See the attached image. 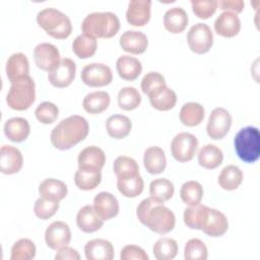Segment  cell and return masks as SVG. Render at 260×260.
<instances>
[{"label": "cell", "instance_id": "cell-10", "mask_svg": "<svg viewBox=\"0 0 260 260\" xmlns=\"http://www.w3.org/2000/svg\"><path fill=\"white\" fill-rule=\"evenodd\" d=\"M80 77L84 84L90 87H101L112 82L113 73L111 68L104 63H90L82 68Z\"/></svg>", "mask_w": 260, "mask_h": 260}, {"label": "cell", "instance_id": "cell-36", "mask_svg": "<svg viewBox=\"0 0 260 260\" xmlns=\"http://www.w3.org/2000/svg\"><path fill=\"white\" fill-rule=\"evenodd\" d=\"M175 193V187L174 184L166 179V178H158L153 181H151L149 185V194L150 197L153 199L159 201V202H166L170 200Z\"/></svg>", "mask_w": 260, "mask_h": 260}, {"label": "cell", "instance_id": "cell-46", "mask_svg": "<svg viewBox=\"0 0 260 260\" xmlns=\"http://www.w3.org/2000/svg\"><path fill=\"white\" fill-rule=\"evenodd\" d=\"M59 209V201H54L40 197L36 200L34 211L37 217L46 220L52 217Z\"/></svg>", "mask_w": 260, "mask_h": 260}, {"label": "cell", "instance_id": "cell-6", "mask_svg": "<svg viewBox=\"0 0 260 260\" xmlns=\"http://www.w3.org/2000/svg\"><path fill=\"white\" fill-rule=\"evenodd\" d=\"M36 100V84L29 76H23L13 82L6 95L8 107L16 111L28 109Z\"/></svg>", "mask_w": 260, "mask_h": 260}, {"label": "cell", "instance_id": "cell-25", "mask_svg": "<svg viewBox=\"0 0 260 260\" xmlns=\"http://www.w3.org/2000/svg\"><path fill=\"white\" fill-rule=\"evenodd\" d=\"M143 165L149 174L162 173L167 167V158L162 148L159 146L147 147L143 154Z\"/></svg>", "mask_w": 260, "mask_h": 260}, {"label": "cell", "instance_id": "cell-12", "mask_svg": "<svg viewBox=\"0 0 260 260\" xmlns=\"http://www.w3.org/2000/svg\"><path fill=\"white\" fill-rule=\"evenodd\" d=\"M76 65L70 58H62L59 64L48 72V80L55 87H66L70 85L75 77Z\"/></svg>", "mask_w": 260, "mask_h": 260}, {"label": "cell", "instance_id": "cell-34", "mask_svg": "<svg viewBox=\"0 0 260 260\" xmlns=\"http://www.w3.org/2000/svg\"><path fill=\"white\" fill-rule=\"evenodd\" d=\"M222 160V150L215 144H206L198 152V162L204 169H215L221 165Z\"/></svg>", "mask_w": 260, "mask_h": 260}, {"label": "cell", "instance_id": "cell-9", "mask_svg": "<svg viewBox=\"0 0 260 260\" xmlns=\"http://www.w3.org/2000/svg\"><path fill=\"white\" fill-rule=\"evenodd\" d=\"M187 43L192 52L196 54L207 53L213 45L211 28L203 22L192 25L187 34Z\"/></svg>", "mask_w": 260, "mask_h": 260}, {"label": "cell", "instance_id": "cell-41", "mask_svg": "<svg viewBox=\"0 0 260 260\" xmlns=\"http://www.w3.org/2000/svg\"><path fill=\"white\" fill-rule=\"evenodd\" d=\"M152 252L157 260H172L178 254V244L174 239L160 238L154 243Z\"/></svg>", "mask_w": 260, "mask_h": 260}, {"label": "cell", "instance_id": "cell-37", "mask_svg": "<svg viewBox=\"0 0 260 260\" xmlns=\"http://www.w3.org/2000/svg\"><path fill=\"white\" fill-rule=\"evenodd\" d=\"M117 188L123 196L128 198H134L142 193L144 188V182L139 174L129 178L117 179Z\"/></svg>", "mask_w": 260, "mask_h": 260}, {"label": "cell", "instance_id": "cell-31", "mask_svg": "<svg viewBox=\"0 0 260 260\" xmlns=\"http://www.w3.org/2000/svg\"><path fill=\"white\" fill-rule=\"evenodd\" d=\"M106 128L108 134L115 139H122L128 136L132 129L131 120L124 115H112L107 119Z\"/></svg>", "mask_w": 260, "mask_h": 260}, {"label": "cell", "instance_id": "cell-2", "mask_svg": "<svg viewBox=\"0 0 260 260\" xmlns=\"http://www.w3.org/2000/svg\"><path fill=\"white\" fill-rule=\"evenodd\" d=\"M89 132V125L86 119L79 115H72L61 120L52 130L50 139L54 147L66 150L76 145Z\"/></svg>", "mask_w": 260, "mask_h": 260}, {"label": "cell", "instance_id": "cell-5", "mask_svg": "<svg viewBox=\"0 0 260 260\" xmlns=\"http://www.w3.org/2000/svg\"><path fill=\"white\" fill-rule=\"evenodd\" d=\"M237 155L247 164L258 160L260 155V132L257 127L247 126L238 131L234 139Z\"/></svg>", "mask_w": 260, "mask_h": 260}, {"label": "cell", "instance_id": "cell-22", "mask_svg": "<svg viewBox=\"0 0 260 260\" xmlns=\"http://www.w3.org/2000/svg\"><path fill=\"white\" fill-rule=\"evenodd\" d=\"M76 224L84 233H94L103 226L104 220L95 212L92 205H85L77 212Z\"/></svg>", "mask_w": 260, "mask_h": 260}, {"label": "cell", "instance_id": "cell-38", "mask_svg": "<svg viewBox=\"0 0 260 260\" xmlns=\"http://www.w3.org/2000/svg\"><path fill=\"white\" fill-rule=\"evenodd\" d=\"M96 47V40L85 34L77 36L72 43V50L80 59H86L93 56L95 54Z\"/></svg>", "mask_w": 260, "mask_h": 260}, {"label": "cell", "instance_id": "cell-51", "mask_svg": "<svg viewBox=\"0 0 260 260\" xmlns=\"http://www.w3.org/2000/svg\"><path fill=\"white\" fill-rule=\"evenodd\" d=\"M55 259L56 260H79L80 255L75 249L66 246L57 250Z\"/></svg>", "mask_w": 260, "mask_h": 260}, {"label": "cell", "instance_id": "cell-14", "mask_svg": "<svg viewBox=\"0 0 260 260\" xmlns=\"http://www.w3.org/2000/svg\"><path fill=\"white\" fill-rule=\"evenodd\" d=\"M34 59L40 69L48 72L53 70L61 60L58 48L50 43L37 45L34 49Z\"/></svg>", "mask_w": 260, "mask_h": 260}, {"label": "cell", "instance_id": "cell-20", "mask_svg": "<svg viewBox=\"0 0 260 260\" xmlns=\"http://www.w3.org/2000/svg\"><path fill=\"white\" fill-rule=\"evenodd\" d=\"M148 45L147 37L139 30H126L120 37L121 48L128 53L139 55L145 52Z\"/></svg>", "mask_w": 260, "mask_h": 260}, {"label": "cell", "instance_id": "cell-11", "mask_svg": "<svg viewBox=\"0 0 260 260\" xmlns=\"http://www.w3.org/2000/svg\"><path fill=\"white\" fill-rule=\"evenodd\" d=\"M232 126V116L230 112L221 107L215 108L211 111L206 131L211 139L218 140L223 138L230 131Z\"/></svg>", "mask_w": 260, "mask_h": 260}, {"label": "cell", "instance_id": "cell-17", "mask_svg": "<svg viewBox=\"0 0 260 260\" xmlns=\"http://www.w3.org/2000/svg\"><path fill=\"white\" fill-rule=\"evenodd\" d=\"M150 0H131L126 11L127 21L134 26H143L150 19Z\"/></svg>", "mask_w": 260, "mask_h": 260}, {"label": "cell", "instance_id": "cell-44", "mask_svg": "<svg viewBox=\"0 0 260 260\" xmlns=\"http://www.w3.org/2000/svg\"><path fill=\"white\" fill-rule=\"evenodd\" d=\"M208 251L206 245L199 239H190L184 248V258L186 260H206Z\"/></svg>", "mask_w": 260, "mask_h": 260}, {"label": "cell", "instance_id": "cell-3", "mask_svg": "<svg viewBox=\"0 0 260 260\" xmlns=\"http://www.w3.org/2000/svg\"><path fill=\"white\" fill-rule=\"evenodd\" d=\"M119 29V18L115 13L110 11L91 12L84 17L81 23L82 32L94 39H110L116 36Z\"/></svg>", "mask_w": 260, "mask_h": 260}, {"label": "cell", "instance_id": "cell-4", "mask_svg": "<svg viewBox=\"0 0 260 260\" xmlns=\"http://www.w3.org/2000/svg\"><path fill=\"white\" fill-rule=\"evenodd\" d=\"M37 22L48 35L55 39H66L72 32L70 18L54 7H47L39 11Z\"/></svg>", "mask_w": 260, "mask_h": 260}, {"label": "cell", "instance_id": "cell-7", "mask_svg": "<svg viewBox=\"0 0 260 260\" xmlns=\"http://www.w3.org/2000/svg\"><path fill=\"white\" fill-rule=\"evenodd\" d=\"M229 229L226 216L219 210L200 205L197 221V230L202 231L207 236L216 238L223 236Z\"/></svg>", "mask_w": 260, "mask_h": 260}, {"label": "cell", "instance_id": "cell-26", "mask_svg": "<svg viewBox=\"0 0 260 260\" xmlns=\"http://www.w3.org/2000/svg\"><path fill=\"white\" fill-rule=\"evenodd\" d=\"M189 22L187 12L182 7H172L164 15L165 28L172 34L182 32Z\"/></svg>", "mask_w": 260, "mask_h": 260}, {"label": "cell", "instance_id": "cell-27", "mask_svg": "<svg viewBox=\"0 0 260 260\" xmlns=\"http://www.w3.org/2000/svg\"><path fill=\"white\" fill-rule=\"evenodd\" d=\"M116 68L119 76L128 81L135 80L142 71L141 62L132 56L123 55L117 59Z\"/></svg>", "mask_w": 260, "mask_h": 260}, {"label": "cell", "instance_id": "cell-49", "mask_svg": "<svg viewBox=\"0 0 260 260\" xmlns=\"http://www.w3.org/2000/svg\"><path fill=\"white\" fill-rule=\"evenodd\" d=\"M120 258L121 260H148V255L139 246L127 245L122 248Z\"/></svg>", "mask_w": 260, "mask_h": 260}, {"label": "cell", "instance_id": "cell-1", "mask_svg": "<svg viewBox=\"0 0 260 260\" xmlns=\"http://www.w3.org/2000/svg\"><path fill=\"white\" fill-rule=\"evenodd\" d=\"M136 215L142 224L159 235L170 233L176 224L174 212L152 197L145 198L138 204Z\"/></svg>", "mask_w": 260, "mask_h": 260}, {"label": "cell", "instance_id": "cell-48", "mask_svg": "<svg viewBox=\"0 0 260 260\" xmlns=\"http://www.w3.org/2000/svg\"><path fill=\"white\" fill-rule=\"evenodd\" d=\"M167 85L166 83V79L162 76V74H160L159 72L156 71H150L148 73H146L142 80H141V90L143 93L145 94H149L151 91L155 90L156 88L160 87V86H165Z\"/></svg>", "mask_w": 260, "mask_h": 260}, {"label": "cell", "instance_id": "cell-40", "mask_svg": "<svg viewBox=\"0 0 260 260\" xmlns=\"http://www.w3.org/2000/svg\"><path fill=\"white\" fill-rule=\"evenodd\" d=\"M113 168L117 179H124L139 175V166L136 160L126 155L118 156L114 161Z\"/></svg>", "mask_w": 260, "mask_h": 260}, {"label": "cell", "instance_id": "cell-18", "mask_svg": "<svg viewBox=\"0 0 260 260\" xmlns=\"http://www.w3.org/2000/svg\"><path fill=\"white\" fill-rule=\"evenodd\" d=\"M106 162L104 150L95 145H89L83 148L77 157L78 169L102 170Z\"/></svg>", "mask_w": 260, "mask_h": 260}, {"label": "cell", "instance_id": "cell-21", "mask_svg": "<svg viewBox=\"0 0 260 260\" xmlns=\"http://www.w3.org/2000/svg\"><path fill=\"white\" fill-rule=\"evenodd\" d=\"M241 20L236 13L223 11L214 21V30L224 38H233L240 32Z\"/></svg>", "mask_w": 260, "mask_h": 260}, {"label": "cell", "instance_id": "cell-28", "mask_svg": "<svg viewBox=\"0 0 260 260\" xmlns=\"http://www.w3.org/2000/svg\"><path fill=\"white\" fill-rule=\"evenodd\" d=\"M148 96L150 105L158 111H169L173 109L177 103L176 92L167 85L151 91Z\"/></svg>", "mask_w": 260, "mask_h": 260}, {"label": "cell", "instance_id": "cell-23", "mask_svg": "<svg viewBox=\"0 0 260 260\" xmlns=\"http://www.w3.org/2000/svg\"><path fill=\"white\" fill-rule=\"evenodd\" d=\"M6 137L13 142L24 141L30 132V126L26 119L21 117H14L8 119L3 127Z\"/></svg>", "mask_w": 260, "mask_h": 260}, {"label": "cell", "instance_id": "cell-35", "mask_svg": "<svg viewBox=\"0 0 260 260\" xmlns=\"http://www.w3.org/2000/svg\"><path fill=\"white\" fill-rule=\"evenodd\" d=\"M102 181V173L100 170L78 169L74 175V183L84 191L95 189Z\"/></svg>", "mask_w": 260, "mask_h": 260}, {"label": "cell", "instance_id": "cell-43", "mask_svg": "<svg viewBox=\"0 0 260 260\" xmlns=\"http://www.w3.org/2000/svg\"><path fill=\"white\" fill-rule=\"evenodd\" d=\"M37 248L35 243L29 239H19L11 248L10 260H30L36 256Z\"/></svg>", "mask_w": 260, "mask_h": 260}, {"label": "cell", "instance_id": "cell-8", "mask_svg": "<svg viewBox=\"0 0 260 260\" xmlns=\"http://www.w3.org/2000/svg\"><path fill=\"white\" fill-rule=\"evenodd\" d=\"M198 149V139L195 135L188 132L177 134L171 143V152L173 157L180 161H190Z\"/></svg>", "mask_w": 260, "mask_h": 260}, {"label": "cell", "instance_id": "cell-50", "mask_svg": "<svg viewBox=\"0 0 260 260\" xmlns=\"http://www.w3.org/2000/svg\"><path fill=\"white\" fill-rule=\"evenodd\" d=\"M218 6L220 9L233 13H240L244 9L245 2L243 0H221L218 1Z\"/></svg>", "mask_w": 260, "mask_h": 260}, {"label": "cell", "instance_id": "cell-45", "mask_svg": "<svg viewBox=\"0 0 260 260\" xmlns=\"http://www.w3.org/2000/svg\"><path fill=\"white\" fill-rule=\"evenodd\" d=\"M35 115L39 122L43 124H52L58 118L59 109L52 102H43L37 107Z\"/></svg>", "mask_w": 260, "mask_h": 260}, {"label": "cell", "instance_id": "cell-19", "mask_svg": "<svg viewBox=\"0 0 260 260\" xmlns=\"http://www.w3.org/2000/svg\"><path fill=\"white\" fill-rule=\"evenodd\" d=\"M87 260H112L115 256L113 244L105 239H93L84 246Z\"/></svg>", "mask_w": 260, "mask_h": 260}, {"label": "cell", "instance_id": "cell-30", "mask_svg": "<svg viewBox=\"0 0 260 260\" xmlns=\"http://www.w3.org/2000/svg\"><path fill=\"white\" fill-rule=\"evenodd\" d=\"M111 98L107 91L96 90L87 93L83 101L82 107L89 114H100L106 111L110 106Z\"/></svg>", "mask_w": 260, "mask_h": 260}, {"label": "cell", "instance_id": "cell-13", "mask_svg": "<svg viewBox=\"0 0 260 260\" xmlns=\"http://www.w3.org/2000/svg\"><path fill=\"white\" fill-rule=\"evenodd\" d=\"M45 241L49 248L56 251L68 246L71 241L69 225L61 220L53 221L45 232Z\"/></svg>", "mask_w": 260, "mask_h": 260}, {"label": "cell", "instance_id": "cell-16", "mask_svg": "<svg viewBox=\"0 0 260 260\" xmlns=\"http://www.w3.org/2000/svg\"><path fill=\"white\" fill-rule=\"evenodd\" d=\"M92 206L104 221L115 217L119 213L120 208L117 198L112 193L106 191L95 195Z\"/></svg>", "mask_w": 260, "mask_h": 260}, {"label": "cell", "instance_id": "cell-32", "mask_svg": "<svg viewBox=\"0 0 260 260\" xmlns=\"http://www.w3.org/2000/svg\"><path fill=\"white\" fill-rule=\"evenodd\" d=\"M204 115L205 111L201 104L196 102H189L182 106L179 113V118L185 126L194 127L203 121Z\"/></svg>", "mask_w": 260, "mask_h": 260}, {"label": "cell", "instance_id": "cell-15", "mask_svg": "<svg viewBox=\"0 0 260 260\" xmlns=\"http://www.w3.org/2000/svg\"><path fill=\"white\" fill-rule=\"evenodd\" d=\"M23 165L20 150L12 145H2L0 149V171L5 175L18 173Z\"/></svg>", "mask_w": 260, "mask_h": 260}, {"label": "cell", "instance_id": "cell-29", "mask_svg": "<svg viewBox=\"0 0 260 260\" xmlns=\"http://www.w3.org/2000/svg\"><path fill=\"white\" fill-rule=\"evenodd\" d=\"M68 189L64 182L54 179L48 178L41 182L39 186V193L40 197L54 200V201H61L67 195Z\"/></svg>", "mask_w": 260, "mask_h": 260}, {"label": "cell", "instance_id": "cell-24", "mask_svg": "<svg viewBox=\"0 0 260 260\" xmlns=\"http://www.w3.org/2000/svg\"><path fill=\"white\" fill-rule=\"evenodd\" d=\"M6 75L10 82L29 75V62L23 53H13L6 62Z\"/></svg>", "mask_w": 260, "mask_h": 260}, {"label": "cell", "instance_id": "cell-47", "mask_svg": "<svg viewBox=\"0 0 260 260\" xmlns=\"http://www.w3.org/2000/svg\"><path fill=\"white\" fill-rule=\"evenodd\" d=\"M191 5H192V10L197 17H199L201 19H207L215 13V11L218 7V1H216V0H192Z\"/></svg>", "mask_w": 260, "mask_h": 260}, {"label": "cell", "instance_id": "cell-42", "mask_svg": "<svg viewBox=\"0 0 260 260\" xmlns=\"http://www.w3.org/2000/svg\"><path fill=\"white\" fill-rule=\"evenodd\" d=\"M118 106L125 111H132L139 107L141 103V95L139 91L133 86H125L118 92Z\"/></svg>", "mask_w": 260, "mask_h": 260}, {"label": "cell", "instance_id": "cell-39", "mask_svg": "<svg viewBox=\"0 0 260 260\" xmlns=\"http://www.w3.org/2000/svg\"><path fill=\"white\" fill-rule=\"evenodd\" d=\"M203 187L197 181L185 182L180 190L181 199L188 206L200 203L203 197Z\"/></svg>", "mask_w": 260, "mask_h": 260}, {"label": "cell", "instance_id": "cell-33", "mask_svg": "<svg viewBox=\"0 0 260 260\" xmlns=\"http://www.w3.org/2000/svg\"><path fill=\"white\" fill-rule=\"evenodd\" d=\"M243 178V172L238 166L229 165L221 170L217 182L223 190L233 191L242 184Z\"/></svg>", "mask_w": 260, "mask_h": 260}]
</instances>
